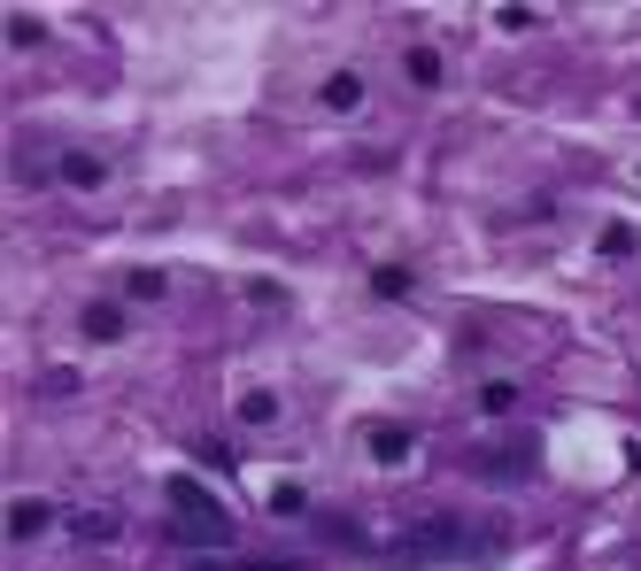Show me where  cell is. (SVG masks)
Masks as SVG:
<instances>
[{
	"instance_id": "cell-1",
	"label": "cell",
	"mask_w": 641,
	"mask_h": 571,
	"mask_svg": "<svg viewBox=\"0 0 641 571\" xmlns=\"http://www.w3.org/2000/svg\"><path fill=\"white\" fill-rule=\"evenodd\" d=\"M162 502H170V541H186V549H232V510L201 487V479H170L162 487Z\"/></svg>"
},
{
	"instance_id": "cell-2",
	"label": "cell",
	"mask_w": 641,
	"mask_h": 571,
	"mask_svg": "<svg viewBox=\"0 0 641 571\" xmlns=\"http://www.w3.org/2000/svg\"><path fill=\"white\" fill-rule=\"evenodd\" d=\"M39 533H54V502H39V494L8 502V541H39Z\"/></svg>"
},
{
	"instance_id": "cell-3",
	"label": "cell",
	"mask_w": 641,
	"mask_h": 571,
	"mask_svg": "<svg viewBox=\"0 0 641 571\" xmlns=\"http://www.w3.org/2000/svg\"><path fill=\"white\" fill-rule=\"evenodd\" d=\"M318 101H324V117H355L363 109V70H332L318 86Z\"/></svg>"
},
{
	"instance_id": "cell-4",
	"label": "cell",
	"mask_w": 641,
	"mask_h": 571,
	"mask_svg": "<svg viewBox=\"0 0 641 571\" xmlns=\"http://www.w3.org/2000/svg\"><path fill=\"white\" fill-rule=\"evenodd\" d=\"M363 448H371V463H410L418 440H410V425H371V432H363Z\"/></svg>"
},
{
	"instance_id": "cell-5",
	"label": "cell",
	"mask_w": 641,
	"mask_h": 571,
	"mask_svg": "<svg viewBox=\"0 0 641 571\" xmlns=\"http://www.w3.org/2000/svg\"><path fill=\"white\" fill-rule=\"evenodd\" d=\"M62 186H78V193H101V186H109V162L78 147V154H62Z\"/></svg>"
},
{
	"instance_id": "cell-6",
	"label": "cell",
	"mask_w": 641,
	"mask_h": 571,
	"mask_svg": "<svg viewBox=\"0 0 641 571\" xmlns=\"http://www.w3.org/2000/svg\"><path fill=\"white\" fill-rule=\"evenodd\" d=\"M86 340H124V301H86Z\"/></svg>"
},
{
	"instance_id": "cell-7",
	"label": "cell",
	"mask_w": 641,
	"mask_h": 571,
	"mask_svg": "<svg viewBox=\"0 0 641 571\" xmlns=\"http://www.w3.org/2000/svg\"><path fill=\"white\" fill-rule=\"evenodd\" d=\"M240 425L271 432V425H279V394H271V387H248V394H240Z\"/></svg>"
},
{
	"instance_id": "cell-8",
	"label": "cell",
	"mask_w": 641,
	"mask_h": 571,
	"mask_svg": "<svg viewBox=\"0 0 641 571\" xmlns=\"http://www.w3.org/2000/svg\"><path fill=\"white\" fill-rule=\"evenodd\" d=\"M402 78H410L418 93H433V86H441V54H433V47H410V54H402Z\"/></svg>"
},
{
	"instance_id": "cell-9",
	"label": "cell",
	"mask_w": 641,
	"mask_h": 571,
	"mask_svg": "<svg viewBox=\"0 0 641 571\" xmlns=\"http://www.w3.org/2000/svg\"><path fill=\"white\" fill-rule=\"evenodd\" d=\"M410 271H402V263H379V271H371V293H379V301H402V293H410Z\"/></svg>"
},
{
	"instance_id": "cell-10",
	"label": "cell",
	"mask_w": 641,
	"mask_h": 571,
	"mask_svg": "<svg viewBox=\"0 0 641 571\" xmlns=\"http://www.w3.org/2000/svg\"><path fill=\"white\" fill-rule=\"evenodd\" d=\"M70 533H78V541H93V549H109V541H117V518L86 510V518H70Z\"/></svg>"
},
{
	"instance_id": "cell-11",
	"label": "cell",
	"mask_w": 641,
	"mask_h": 571,
	"mask_svg": "<svg viewBox=\"0 0 641 571\" xmlns=\"http://www.w3.org/2000/svg\"><path fill=\"white\" fill-rule=\"evenodd\" d=\"M480 410H487V418H510V410H518V387H510V379H487V387H480Z\"/></svg>"
},
{
	"instance_id": "cell-12",
	"label": "cell",
	"mask_w": 641,
	"mask_h": 571,
	"mask_svg": "<svg viewBox=\"0 0 641 571\" xmlns=\"http://www.w3.org/2000/svg\"><path fill=\"white\" fill-rule=\"evenodd\" d=\"M271 510H279V518H302V510H310V494L287 479V487H271Z\"/></svg>"
},
{
	"instance_id": "cell-13",
	"label": "cell",
	"mask_w": 641,
	"mask_h": 571,
	"mask_svg": "<svg viewBox=\"0 0 641 571\" xmlns=\"http://www.w3.org/2000/svg\"><path fill=\"white\" fill-rule=\"evenodd\" d=\"M162 293V271H132V279H124V301H156Z\"/></svg>"
},
{
	"instance_id": "cell-14",
	"label": "cell",
	"mask_w": 641,
	"mask_h": 571,
	"mask_svg": "<svg viewBox=\"0 0 641 571\" xmlns=\"http://www.w3.org/2000/svg\"><path fill=\"white\" fill-rule=\"evenodd\" d=\"M494 23H502V31H533V23H541V8H502Z\"/></svg>"
},
{
	"instance_id": "cell-15",
	"label": "cell",
	"mask_w": 641,
	"mask_h": 571,
	"mask_svg": "<svg viewBox=\"0 0 641 571\" xmlns=\"http://www.w3.org/2000/svg\"><path fill=\"white\" fill-rule=\"evenodd\" d=\"M8 39L16 47H39V16H8Z\"/></svg>"
}]
</instances>
